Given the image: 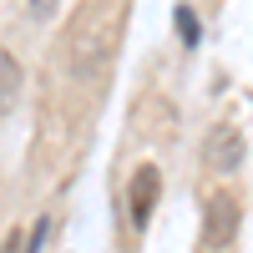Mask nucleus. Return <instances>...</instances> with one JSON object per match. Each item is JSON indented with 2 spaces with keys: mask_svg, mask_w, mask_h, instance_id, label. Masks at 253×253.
Segmentation results:
<instances>
[{
  "mask_svg": "<svg viewBox=\"0 0 253 253\" xmlns=\"http://www.w3.org/2000/svg\"><path fill=\"white\" fill-rule=\"evenodd\" d=\"M233 228H238V203L218 193V198H208V213H203V243L208 248H228L233 243Z\"/></svg>",
  "mask_w": 253,
  "mask_h": 253,
  "instance_id": "1",
  "label": "nucleus"
},
{
  "mask_svg": "<svg viewBox=\"0 0 253 253\" xmlns=\"http://www.w3.org/2000/svg\"><path fill=\"white\" fill-rule=\"evenodd\" d=\"M203 162L213 167V172H233V167L243 162V132L238 126H213V132H208V152H203Z\"/></svg>",
  "mask_w": 253,
  "mask_h": 253,
  "instance_id": "2",
  "label": "nucleus"
},
{
  "mask_svg": "<svg viewBox=\"0 0 253 253\" xmlns=\"http://www.w3.org/2000/svg\"><path fill=\"white\" fill-rule=\"evenodd\" d=\"M157 193H162V172L152 162H142L132 172V228H147V218L157 208Z\"/></svg>",
  "mask_w": 253,
  "mask_h": 253,
  "instance_id": "3",
  "label": "nucleus"
},
{
  "mask_svg": "<svg viewBox=\"0 0 253 253\" xmlns=\"http://www.w3.org/2000/svg\"><path fill=\"white\" fill-rule=\"evenodd\" d=\"M15 91H20V66L10 51H0V112L15 107Z\"/></svg>",
  "mask_w": 253,
  "mask_h": 253,
  "instance_id": "4",
  "label": "nucleus"
},
{
  "mask_svg": "<svg viewBox=\"0 0 253 253\" xmlns=\"http://www.w3.org/2000/svg\"><path fill=\"white\" fill-rule=\"evenodd\" d=\"M172 20H177L182 46H198V41H203V20H198V10H193V5H177V10H172Z\"/></svg>",
  "mask_w": 253,
  "mask_h": 253,
  "instance_id": "5",
  "label": "nucleus"
},
{
  "mask_svg": "<svg viewBox=\"0 0 253 253\" xmlns=\"http://www.w3.org/2000/svg\"><path fill=\"white\" fill-rule=\"evenodd\" d=\"M26 5H31L36 20H51V15H56V0H26Z\"/></svg>",
  "mask_w": 253,
  "mask_h": 253,
  "instance_id": "6",
  "label": "nucleus"
},
{
  "mask_svg": "<svg viewBox=\"0 0 253 253\" xmlns=\"http://www.w3.org/2000/svg\"><path fill=\"white\" fill-rule=\"evenodd\" d=\"M5 253H31V238L15 228V233H10V243H5Z\"/></svg>",
  "mask_w": 253,
  "mask_h": 253,
  "instance_id": "7",
  "label": "nucleus"
}]
</instances>
